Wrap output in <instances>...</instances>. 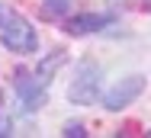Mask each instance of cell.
<instances>
[{
	"mask_svg": "<svg viewBox=\"0 0 151 138\" xmlns=\"http://www.w3.org/2000/svg\"><path fill=\"white\" fill-rule=\"evenodd\" d=\"M0 106H3V90H0Z\"/></svg>",
	"mask_w": 151,
	"mask_h": 138,
	"instance_id": "11",
	"label": "cell"
},
{
	"mask_svg": "<svg viewBox=\"0 0 151 138\" xmlns=\"http://www.w3.org/2000/svg\"><path fill=\"white\" fill-rule=\"evenodd\" d=\"M64 58H68V55H64L61 48H55L52 55H48L42 64H39V68H35V80L42 83V87H48V83H52V77H55V71L64 64Z\"/></svg>",
	"mask_w": 151,
	"mask_h": 138,
	"instance_id": "6",
	"label": "cell"
},
{
	"mask_svg": "<svg viewBox=\"0 0 151 138\" xmlns=\"http://www.w3.org/2000/svg\"><path fill=\"white\" fill-rule=\"evenodd\" d=\"M113 26V16L109 13H81V16H71L64 29L71 35H90V32H100V29Z\"/></svg>",
	"mask_w": 151,
	"mask_h": 138,
	"instance_id": "5",
	"label": "cell"
},
{
	"mask_svg": "<svg viewBox=\"0 0 151 138\" xmlns=\"http://www.w3.org/2000/svg\"><path fill=\"white\" fill-rule=\"evenodd\" d=\"M0 135H10V122L6 119H0Z\"/></svg>",
	"mask_w": 151,
	"mask_h": 138,
	"instance_id": "9",
	"label": "cell"
},
{
	"mask_svg": "<svg viewBox=\"0 0 151 138\" xmlns=\"http://www.w3.org/2000/svg\"><path fill=\"white\" fill-rule=\"evenodd\" d=\"M148 135H151V132H148Z\"/></svg>",
	"mask_w": 151,
	"mask_h": 138,
	"instance_id": "12",
	"label": "cell"
},
{
	"mask_svg": "<svg viewBox=\"0 0 151 138\" xmlns=\"http://www.w3.org/2000/svg\"><path fill=\"white\" fill-rule=\"evenodd\" d=\"M142 90H145V77L142 74H129V77H122L119 83H113L106 93H103V106L109 112H119L125 106H132L138 96H142Z\"/></svg>",
	"mask_w": 151,
	"mask_h": 138,
	"instance_id": "3",
	"label": "cell"
},
{
	"mask_svg": "<svg viewBox=\"0 0 151 138\" xmlns=\"http://www.w3.org/2000/svg\"><path fill=\"white\" fill-rule=\"evenodd\" d=\"M3 10H6V6H3V3H0V16H3Z\"/></svg>",
	"mask_w": 151,
	"mask_h": 138,
	"instance_id": "10",
	"label": "cell"
},
{
	"mask_svg": "<svg viewBox=\"0 0 151 138\" xmlns=\"http://www.w3.org/2000/svg\"><path fill=\"white\" fill-rule=\"evenodd\" d=\"M71 0H45V13L48 16H68Z\"/></svg>",
	"mask_w": 151,
	"mask_h": 138,
	"instance_id": "7",
	"label": "cell"
},
{
	"mask_svg": "<svg viewBox=\"0 0 151 138\" xmlns=\"http://www.w3.org/2000/svg\"><path fill=\"white\" fill-rule=\"evenodd\" d=\"M0 42L16 55H32L39 48V35H35L32 23L10 10H3V16H0Z\"/></svg>",
	"mask_w": 151,
	"mask_h": 138,
	"instance_id": "1",
	"label": "cell"
},
{
	"mask_svg": "<svg viewBox=\"0 0 151 138\" xmlns=\"http://www.w3.org/2000/svg\"><path fill=\"white\" fill-rule=\"evenodd\" d=\"M13 87H16V93H19V100H23V106L26 109H39V106H45V87L35 80V74H29V71H16L13 74Z\"/></svg>",
	"mask_w": 151,
	"mask_h": 138,
	"instance_id": "4",
	"label": "cell"
},
{
	"mask_svg": "<svg viewBox=\"0 0 151 138\" xmlns=\"http://www.w3.org/2000/svg\"><path fill=\"white\" fill-rule=\"evenodd\" d=\"M96 96H100V68L90 64V61H84V64L77 68L71 87H68V100L77 103V106H87Z\"/></svg>",
	"mask_w": 151,
	"mask_h": 138,
	"instance_id": "2",
	"label": "cell"
},
{
	"mask_svg": "<svg viewBox=\"0 0 151 138\" xmlns=\"http://www.w3.org/2000/svg\"><path fill=\"white\" fill-rule=\"evenodd\" d=\"M64 135L68 138H87V129L81 122H71V125H64Z\"/></svg>",
	"mask_w": 151,
	"mask_h": 138,
	"instance_id": "8",
	"label": "cell"
}]
</instances>
